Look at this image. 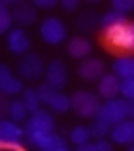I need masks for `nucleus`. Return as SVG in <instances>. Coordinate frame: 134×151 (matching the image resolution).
<instances>
[{"label":"nucleus","instance_id":"f257e3e1","mask_svg":"<svg viewBox=\"0 0 134 151\" xmlns=\"http://www.w3.org/2000/svg\"><path fill=\"white\" fill-rule=\"evenodd\" d=\"M101 97L99 94H94L90 90H75L71 94V109L78 113L80 118H97V113L101 109Z\"/></svg>","mask_w":134,"mask_h":151},{"label":"nucleus","instance_id":"f03ea898","mask_svg":"<svg viewBox=\"0 0 134 151\" xmlns=\"http://www.w3.org/2000/svg\"><path fill=\"white\" fill-rule=\"evenodd\" d=\"M103 38L113 48L134 50V23H124L111 29H103Z\"/></svg>","mask_w":134,"mask_h":151},{"label":"nucleus","instance_id":"7ed1b4c3","mask_svg":"<svg viewBox=\"0 0 134 151\" xmlns=\"http://www.w3.org/2000/svg\"><path fill=\"white\" fill-rule=\"evenodd\" d=\"M97 118L103 122H109L111 126H115L124 120H128V101L126 99H111L101 105Z\"/></svg>","mask_w":134,"mask_h":151},{"label":"nucleus","instance_id":"20e7f679","mask_svg":"<svg viewBox=\"0 0 134 151\" xmlns=\"http://www.w3.org/2000/svg\"><path fill=\"white\" fill-rule=\"evenodd\" d=\"M19 76H21V80H40L42 76L46 73V67H44V61H42V57L40 55H36V52H27L25 57H21L19 59Z\"/></svg>","mask_w":134,"mask_h":151},{"label":"nucleus","instance_id":"39448f33","mask_svg":"<svg viewBox=\"0 0 134 151\" xmlns=\"http://www.w3.org/2000/svg\"><path fill=\"white\" fill-rule=\"evenodd\" d=\"M40 36L46 44H61L67 38V27L59 17H46L40 23Z\"/></svg>","mask_w":134,"mask_h":151},{"label":"nucleus","instance_id":"423d86ee","mask_svg":"<svg viewBox=\"0 0 134 151\" xmlns=\"http://www.w3.org/2000/svg\"><path fill=\"white\" fill-rule=\"evenodd\" d=\"M27 143L34 145L38 151H54L67 147L61 137H57L54 132H27Z\"/></svg>","mask_w":134,"mask_h":151},{"label":"nucleus","instance_id":"0eeeda50","mask_svg":"<svg viewBox=\"0 0 134 151\" xmlns=\"http://www.w3.org/2000/svg\"><path fill=\"white\" fill-rule=\"evenodd\" d=\"M6 46L15 57H25L29 46H32V40L23 27H13L6 36Z\"/></svg>","mask_w":134,"mask_h":151},{"label":"nucleus","instance_id":"6e6552de","mask_svg":"<svg viewBox=\"0 0 134 151\" xmlns=\"http://www.w3.org/2000/svg\"><path fill=\"white\" fill-rule=\"evenodd\" d=\"M54 130V118L50 111H36L27 118L25 122V134L27 132H52Z\"/></svg>","mask_w":134,"mask_h":151},{"label":"nucleus","instance_id":"1a4fd4ad","mask_svg":"<svg viewBox=\"0 0 134 151\" xmlns=\"http://www.w3.org/2000/svg\"><path fill=\"white\" fill-rule=\"evenodd\" d=\"M23 82L21 78H17V76H13L11 67L6 63L0 65V92L4 94V97H13V94H19L23 92Z\"/></svg>","mask_w":134,"mask_h":151},{"label":"nucleus","instance_id":"9d476101","mask_svg":"<svg viewBox=\"0 0 134 151\" xmlns=\"http://www.w3.org/2000/svg\"><path fill=\"white\" fill-rule=\"evenodd\" d=\"M78 76L82 80H88V82H97L105 76V63L97 57H88V59L80 61L78 65Z\"/></svg>","mask_w":134,"mask_h":151},{"label":"nucleus","instance_id":"9b49d317","mask_svg":"<svg viewBox=\"0 0 134 151\" xmlns=\"http://www.w3.org/2000/svg\"><path fill=\"white\" fill-rule=\"evenodd\" d=\"M46 84H50L54 90H61L67 86V69L61 59H52L46 65Z\"/></svg>","mask_w":134,"mask_h":151},{"label":"nucleus","instance_id":"f8f14e48","mask_svg":"<svg viewBox=\"0 0 134 151\" xmlns=\"http://www.w3.org/2000/svg\"><path fill=\"white\" fill-rule=\"evenodd\" d=\"M13 19L17 25H34L36 19H38V6L32 4V2H17L13 6Z\"/></svg>","mask_w":134,"mask_h":151},{"label":"nucleus","instance_id":"ddd939ff","mask_svg":"<svg viewBox=\"0 0 134 151\" xmlns=\"http://www.w3.org/2000/svg\"><path fill=\"white\" fill-rule=\"evenodd\" d=\"M120 88H122V80L118 78L115 73H105L103 78L99 80V86H97V92H99V97L101 99H115L118 94H120Z\"/></svg>","mask_w":134,"mask_h":151},{"label":"nucleus","instance_id":"4468645a","mask_svg":"<svg viewBox=\"0 0 134 151\" xmlns=\"http://www.w3.org/2000/svg\"><path fill=\"white\" fill-rule=\"evenodd\" d=\"M111 143L115 145H132L134 143V120H124L111 128Z\"/></svg>","mask_w":134,"mask_h":151},{"label":"nucleus","instance_id":"2eb2a0df","mask_svg":"<svg viewBox=\"0 0 134 151\" xmlns=\"http://www.w3.org/2000/svg\"><path fill=\"white\" fill-rule=\"evenodd\" d=\"M67 52L73 57V59H88L90 52H92V42L88 40L86 36H73L67 40Z\"/></svg>","mask_w":134,"mask_h":151},{"label":"nucleus","instance_id":"dca6fc26","mask_svg":"<svg viewBox=\"0 0 134 151\" xmlns=\"http://www.w3.org/2000/svg\"><path fill=\"white\" fill-rule=\"evenodd\" d=\"M111 69L120 80H132L134 78V57H130V55L118 57V59L113 61Z\"/></svg>","mask_w":134,"mask_h":151},{"label":"nucleus","instance_id":"f3484780","mask_svg":"<svg viewBox=\"0 0 134 151\" xmlns=\"http://www.w3.org/2000/svg\"><path fill=\"white\" fill-rule=\"evenodd\" d=\"M23 137H25V130L17 122L9 120V118L0 122V141H21Z\"/></svg>","mask_w":134,"mask_h":151},{"label":"nucleus","instance_id":"a211bd4d","mask_svg":"<svg viewBox=\"0 0 134 151\" xmlns=\"http://www.w3.org/2000/svg\"><path fill=\"white\" fill-rule=\"evenodd\" d=\"M75 25H78L84 34H90V32H94V29L101 27V15H97L94 11H84V13L78 17Z\"/></svg>","mask_w":134,"mask_h":151},{"label":"nucleus","instance_id":"6ab92c4d","mask_svg":"<svg viewBox=\"0 0 134 151\" xmlns=\"http://www.w3.org/2000/svg\"><path fill=\"white\" fill-rule=\"evenodd\" d=\"M124 23H128L126 21V15L113 11V9L101 15V27L103 29H111V27H118V25H124Z\"/></svg>","mask_w":134,"mask_h":151},{"label":"nucleus","instance_id":"aec40b11","mask_svg":"<svg viewBox=\"0 0 134 151\" xmlns=\"http://www.w3.org/2000/svg\"><path fill=\"white\" fill-rule=\"evenodd\" d=\"M9 120H13V122H27V118H29V111H27V107H25V103L23 101H11V105H9V116H6Z\"/></svg>","mask_w":134,"mask_h":151},{"label":"nucleus","instance_id":"412c9836","mask_svg":"<svg viewBox=\"0 0 134 151\" xmlns=\"http://www.w3.org/2000/svg\"><path fill=\"white\" fill-rule=\"evenodd\" d=\"M48 107H50V111H54V113H65V111L71 109V97L63 94L61 90H57L54 97H52L50 103H48Z\"/></svg>","mask_w":134,"mask_h":151},{"label":"nucleus","instance_id":"4be33fe9","mask_svg":"<svg viewBox=\"0 0 134 151\" xmlns=\"http://www.w3.org/2000/svg\"><path fill=\"white\" fill-rule=\"evenodd\" d=\"M90 139H92V134H90V128H88V126H75V128L69 130V141H71L75 147L90 143Z\"/></svg>","mask_w":134,"mask_h":151},{"label":"nucleus","instance_id":"5701e85b","mask_svg":"<svg viewBox=\"0 0 134 151\" xmlns=\"http://www.w3.org/2000/svg\"><path fill=\"white\" fill-rule=\"evenodd\" d=\"M21 101L25 103V107H27V111H29V116H32V113H36V111H40L42 101H40V94H38V90H34V88H25Z\"/></svg>","mask_w":134,"mask_h":151},{"label":"nucleus","instance_id":"b1692460","mask_svg":"<svg viewBox=\"0 0 134 151\" xmlns=\"http://www.w3.org/2000/svg\"><path fill=\"white\" fill-rule=\"evenodd\" d=\"M88 128H90V134L99 141V139H105V137L111 134V128H113V126H111L109 122H103V120H99V118H94V122H92Z\"/></svg>","mask_w":134,"mask_h":151},{"label":"nucleus","instance_id":"393cba45","mask_svg":"<svg viewBox=\"0 0 134 151\" xmlns=\"http://www.w3.org/2000/svg\"><path fill=\"white\" fill-rule=\"evenodd\" d=\"M13 21H15V19H13V11H9V6L2 2V4H0V32H4V34H9L13 27Z\"/></svg>","mask_w":134,"mask_h":151},{"label":"nucleus","instance_id":"a878e982","mask_svg":"<svg viewBox=\"0 0 134 151\" xmlns=\"http://www.w3.org/2000/svg\"><path fill=\"white\" fill-rule=\"evenodd\" d=\"M36 90H38V94H40V101H42V105H48V103H50V99L54 97V92H57V90H54L50 84H40Z\"/></svg>","mask_w":134,"mask_h":151},{"label":"nucleus","instance_id":"bb28decb","mask_svg":"<svg viewBox=\"0 0 134 151\" xmlns=\"http://www.w3.org/2000/svg\"><path fill=\"white\" fill-rule=\"evenodd\" d=\"M111 9L118 11V13H122V15H128L130 11H134V0H113Z\"/></svg>","mask_w":134,"mask_h":151},{"label":"nucleus","instance_id":"cd10ccee","mask_svg":"<svg viewBox=\"0 0 134 151\" xmlns=\"http://www.w3.org/2000/svg\"><path fill=\"white\" fill-rule=\"evenodd\" d=\"M120 94H122L126 101H134V78L132 80H122Z\"/></svg>","mask_w":134,"mask_h":151},{"label":"nucleus","instance_id":"c85d7f7f","mask_svg":"<svg viewBox=\"0 0 134 151\" xmlns=\"http://www.w3.org/2000/svg\"><path fill=\"white\" fill-rule=\"evenodd\" d=\"M0 147L4 151H25L21 141H0Z\"/></svg>","mask_w":134,"mask_h":151},{"label":"nucleus","instance_id":"c756f323","mask_svg":"<svg viewBox=\"0 0 134 151\" xmlns=\"http://www.w3.org/2000/svg\"><path fill=\"white\" fill-rule=\"evenodd\" d=\"M94 147H97V151H113L111 143L107 139H99V141H94Z\"/></svg>","mask_w":134,"mask_h":151},{"label":"nucleus","instance_id":"7c9ffc66","mask_svg":"<svg viewBox=\"0 0 134 151\" xmlns=\"http://www.w3.org/2000/svg\"><path fill=\"white\" fill-rule=\"evenodd\" d=\"M61 6H63V11L71 13V11H75V9L80 6V2H78V0H63V2H61Z\"/></svg>","mask_w":134,"mask_h":151},{"label":"nucleus","instance_id":"2f4dec72","mask_svg":"<svg viewBox=\"0 0 134 151\" xmlns=\"http://www.w3.org/2000/svg\"><path fill=\"white\" fill-rule=\"evenodd\" d=\"M34 4H36L38 9H54V6H57L54 0H36Z\"/></svg>","mask_w":134,"mask_h":151},{"label":"nucleus","instance_id":"473e14b6","mask_svg":"<svg viewBox=\"0 0 134 151\" xmlns=\"http://www.w3.org/2000/svg\"><path fill=\"white\" fill-rule=\"evenodd\" d=\"M75 151H97V147H94V143H86V145L75 147Z\"/></svg>","mask_w":134,"mask_h":151},{"label":"nucleus","instance_id":"72a5a7b5","mask_svg":"<svg viewBox=\"0 0 134 151\" xmlns=\"http://www.w3.org/2000/svg\"><path fill=\"white\" fill-rule=\"evenodd\" d=\"M128 120H134V101H128Z\"/></svg>","mask_w":134,"mask_h":151},{"label":"nucleus","instance_id":"f704fd0d","mask_svg":"<svg viewBox=\"0 0 134 151\" xmlns=\"http://www.w3.org/2000/svg\"><path fill=\"white\" fill-rule=\"evenodd\" d=\"M54 151H69L67 147H61V149H54Z\"/></svg>","mask_w":134,"mask_h":151},{"label":"nucleus","instance_id":"c9c22d12","mask_svg":"<svg viewBox=\"0 0 134 151\" xmlns=\"http://www.w3.org/2000/svg\"><path fill=\"white\" fill-rule=\"evenodd\" d=\"M128 151H134V143H132V145H130V149H128Z\"/></svg>","mask_w":134,"mask_h":151}]
</instances>
